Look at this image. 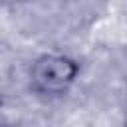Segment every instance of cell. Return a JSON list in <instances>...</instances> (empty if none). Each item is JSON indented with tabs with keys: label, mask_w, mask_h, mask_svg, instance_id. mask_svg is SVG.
<instances>
[{
	"label": "cell",
	"mask_w": 127,
	"mask_h": 127,
	"mask_svg": "<svg viewBox=\"0 0 127 127\" xmlns=\"http://www.w3.org/2000/svg\"><path fill=\"white\" fill-rule=\"evenodd\" d=\"M79 64L62 54L40 56L30 67L32 89L40 95H62L77 79Z\"/></svg>",
	"instance_id": "cell-1"
}]
</instances>
